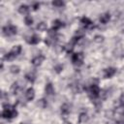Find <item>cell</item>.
<instances>
[{"label": "cell", "instance_id": "6da1fadb", "mask_svg": "<svg viewBox=\"0 0 124 124\" xmlns=\"http://www.w3.org/2000/svg\"><path fill=\"white\" fill-rule=\"evenodd\" d=\"M2 107H3V110H2V113H1V116L2 118H5V119H13L15 117L17 116V110L15 108V107L9 105L8 103H3L2 104Z\"/></svg>", "mask_w": 124, "mask_h": 124}, {"label": "cell", "instance_id": "7a4b0ae2", "mask_svg": "<svg viewBox=\"0 0 124 124\" xmlns=\"http://www.w3.org/2000/svg\"><path fill=\"white\" fill-rule=\"evenodd\" d=\"M72 63L77 66V67H79L83 64V59H84V55L82 52H75L72 54Z\"/></svg>", "mask_w": 124, "mask_h": 124}, {"label": "cell", "instance_id": "3957f363", "mask_svg": "<svg viewBox=\"0 0 124 124\" xmlns=\"http://www.w3.org/2000/svg\"><path fill=\"white\" fill-rule=\"evenodd\" d=\"M100 92L101 90L97 83H92L88 88V94L91 99H97L98 97H100Z\"/></svg>", "mask_w": 124, "mask_h": 124}, {"label": "cell", "instance_id": "277c9868", "mask_svg": "<svg viewBox=\"0 0 124 124\" xmlns=\"http://www.w3.org/2000/svg\"><path fill=\"white\" fill-rule=\"evenodd\" d=\"M2 33L5 36H14L17 33V28L13 24H9L2 28Z\"/></svg>", "mask_w": 124, "mask_h": 124}, {"label": "cell", "instance_id": "5b68a950", "mask_svg": "<svg viewBox=\"0 0 124 124\" xmlns=\"http://www.w3.org/2000/svg\"><path fill=\"white\" fill-rule=\"evenodd\" d=\"M23 86H24V85L21 84L19 81H16V82H14V83L12 84V86H11V92H12L14 95H16V94H18V93L20 92V90L22 89Z\"/></svg>", "mask_w": 124, "mask_h": 124}, {"label": "cell", "instance_id": "8992f818", "mask_svg": "<svg viewBox=\"0 0 124 124\" xmlns=\"http://www.w3.org/2000/svg\"><path fill=\"white\" fill-rule=\"evenodd\" d=\"M115 74H116V68H114V67H108V68L105 69V71H104V78H110Z\"/></svg>", "mask_w": 124, "mask_h": 124}, {"label": "cell", "instance_id": "52a82bcc", "mask_svg": "<svg viewBox=\"0 0 124 124\" xmlns=\"http://www.w3.org/2000/svg\"><path fill=\"white\" fill-rule=\"evenodd\" d=\"M44 60H45V56H44L43 54H39V55L35 56V57L31 60V63H32V65H34L35 67H38V66H40V65L44 62Z\"/></svg>", "mask_w": 124, "mask_h": 124}, {"label": "cell", "instance_id": "ba28073f", "mask_svg": "<svg viewBox=\"0 0 124 124\" xmlns=\"http://www.w3.org/2000/svg\"><path fill=\"white\" fill-rule=\"evenodd\" d=\"M45 92H46V94L48 95V96H52V95L55 94V89H54V87H53V85H52L51 82H47V83H46V86H45Z\"/></svg>", "mask_w": 124, "mask_h": 124}, {"label": "cell", "instance_id": "9c48e42d", "mask_svg": "<svg viewBox=\"0 0 124 124\" xmlns=\"http://www.w3.org/2000/svg\"><path fill=\"white\" fill-rule=\"evenodd\" d=\"M60 111H61V115H63V116L69 115L70 112H71V106L69 104H67V103L63 104L61 106V108H60Z\"/></svg>", "mask_w": 124, "mask_h": 124}, {"label": "cell", "instance_id": "30bf717a", "mask_svg": "<svg viewBox=\"0 0 124 124\" xmlns=\"http://www.w3.org/2000/svg\"><path fill=\"white\" fill-rule=\"evenodd\" d=\"M25 98L27 101H32L35 98V90L32 87H29L25 91Z\"/></svg>", "mask_w": 124, "mask_h": 124}, {"label": "cell", "instance_id": "8fae6325", "mask_svg": "<svg viewBox=\"0 0 124 124\" xmlns=\"http://www.w3.org/2000/svg\"><path fill=\"white\" fill-rule=\"evenodd\" d=\"M40 41H41V40H40V37H39L38 35L34 34V35H32V36H30V37L28 38L27 43L30 44V45H37V44L40 43Z\"/></svg>", "mask_w": 124, "mask_h": 124}, {"label": "cell", "instance_id": "7c38bea8", "mask_svg": "<svg viewBox=\"0 0 124 124\" xmlns=\"http://www.w3.org/2000/svg\"><path fill=\"white\" fill-rule=\"evenodd\" d=\"M109 19H110V15H109L108 13H104V14H102V15L100 16V17H99L100 22L103 23V24L108 23V22L109 21Z\"/></svg>", "mask_w": 124, "mask_h": 124}, {"label": "cell", "instance_id": "4fadbf2b", "mask_svg": "<svg viewBox=\"0 0 124 124\" xmlns=\"http://www.w3.org/2000/svg\"><path fill=\"white\" fill-rule=\"evenodd\" d=\"M80 23H81L82 25H84L85 28H87V27H92V25H93L92 20H91L90 18L86 17V16H83V17L80 18Z\"/></svg>", "mask_w": 124, "mask_h": 124}, {"label": "cell", "instance_id": "5bb4252c", "mask_svg": "<svg viewBox=\"0 0 124 124\" xmlns=\"http://www.w3.org/2000/svg\"><path fill=\"white\" fill-rule=\"evenodd\" d=\"M64 26V23L60 20V19H55V20H53V22H52V30H54V31H57L58 29H60L61 27H63Z\"/></svg>", "mask_w": 124, "mask_h": 124}, {"label": "cell", "instance_id": "9a60e30c", "mask_svg": "<svg viewBox=\"0 0 124 124\" xmlns=\"http://www.w3.org/2000/svg\"><path fill=\"white\" fill-rule=\"evenodd\" d=\"M25 78H26L29 82L33 83V82L36 80V73H35V72H28L27 74H25Z\"/></svg>", "mask_w": 124, "mask_h": 124}, {"label": "cell", "instance_id": "2e32d148", "mask_svg": "<svg viewBox=\"0 0 124 124\" xmlns=\"http://www.w3.org/2000/svg\"><path fill=\"white\" fill-rule=\"evenodd\" d=\"M29 10H30L29 6H27V5H25V4H22V5H20V6L18 7V12H19V14H21V15H27V14L29 13Z\"/></svg>", "mask_w": 124, "mask_h": 124}, {"label": "cell", "instance_id": "e0dca14e", "mask_svg": "<svg viewBox=\"0 0 124 124\" xmlns=\"http://www.w3.org/2000/svg\"><path fill=\"white\" fill-rule=\"evenodd\" d=\"M89 119V116L86 112H80L78 115V123H85Z\"/></svg>", "mask_w": 124, "mask_h": 124}, {"label": "cell", "instance_id": "ac0fdd59", "mask_svg": "<svg viewBox=\"0 0 124 124\" xmlns=\"http://www.w3.org/2000/svg\"><path fill=\"white\" fill-rule=\"evenodd\" d=\"M11 52H12L15 56H17V55L21 52V46H20V45H17V46H13V48L11 49Z\"/></svg>", "mask_w": 124, "mask_h": 124}, {"label": "cell", "instance_id": "d6986e66", "mask_svg": "<svg viewBox=\"0 0 124 124\" xmlns=\"http://www.w3.org/2000/svg\"><path fill=\"white\" fill-rule=\"evenodd\" d=\"M37 106H38L39 108H46V107H47V101H46V99L42 98V99L38 100V102H37Z\"/></svg>", "mask_w": 124, "mask_h": 124}, {"label": "cell", "instance_id": "ffe728a7", "mask_svg": "<svg viewBox=\"0 0 124 124\" xmlns=\"http://www.w3.org/2000/svg\"><path fill=\"white\" fill-rule=\"evenodd\" d=\"M46 28H47V24L45 21H41L37 24V29L39 31H45V30H46Z\"/></svg>", "mask_w": 124, "mask_h": 124}, {"label": "cell", "instance_id": "44dd1931", "mask_svg": "<svg viewBox=\"0 0 124 124\" xmlns=\"http://www.w3.org/2000/svg\"><path fill=\"white\" fill-rule=\"evenodd\" d=\"M10 72H11L12 74H14V75L18 74V73L20 72V68H19V66H17V65H12V66L10 67Z\"/></svg>", "mask_w": 124, "mask_h": 124}, {"label": "cell", "instance_id": "7402d4cb", "mask_svg": "<svg viewBox=\"0 0 124 124\" xmlns=\"http://www.w3.org/2000/svg\"><path fill=\"white\" fill-rule=\"evenodd\" d=\"M24 23L27 26L32 25L33 24V17L31 16H25V17H24Z\"/></svg>", "mask_w": 124, "mask_h": 124}, {"label": "cell", "instance_id": "603a6c76", "mask_svg": "<svg viewBox=\"0 0 124 124\" xmlns=\"http://www.w3.org/2000/svg\"><path fill=\"white\" fill-rule=\"evenodd\" d=\"M52 6L53 7H56V8H62L65 6V3L63 1H58V0H55V1H52Z\"/></svg>", "mask_w": 124, "mask_h": 124}, {"label": "cell", "instance_id": "cb8c5ba5", "mask_svg": "<svg viewBox=\"0 0 124 124\" xmlns=\"http://www.w3.org/2000/svg\"><path fill=\"white\" fill-rule=\"evenodd\" d=\"M16 56H15L11 51L10 52H7L5 55H4V59L5 60H8V61H11V60H14L15 58H16Z\"/></svg>", "mask_w": 124, "mask_h": 124}, {"label": "cell", "instance_id": "d4e9b609", "mask_svg": "<svg viewBox=\"0 0 124 124\" xmlns=\"http://www.w3.org/2000/svg\"><path fill=\"white\" fill-rule=\"evenodd\" d=\"M63 65L62 64H57V65H55L54 66V68H53V70H54V72L55 73H57V74H59V73H61L62 71H63Z\"/></svg>", "mask_w": 124, "mask_h": 124}, {"label": "cell", "instance_id": "484cf974", "mask_svg": "<svg viewBox=\"0 0 124 124\" xmlns=\"http://www.w3.org/2000/svg\"><path fill=\"white\" fill-rule=\"evenodd\" d=\"M104 37L103 36H101V35H96L95 37H94V41L96 42V43H98V44H101V43H103L104 42Z\"/></svg>", "mask_w": 124, "mask_h": 124}, {"label": "cell", "instance_id": "4316f807", "mask_svg": "<svg viewBox=\"0 0 124 124\" xmlns=\"http://www.w3.org/2000/svg\"><path fill=\"white\" fill-rule=\"evenodd\" d=\"M32 8H33V10H38L39 8H40V4L39 3H33L32 4Z\"/></svg>", "mask_w": 124, "mask_h": 124}, {"label": "cell", "instance_id": "83f0119b", "mask_svg": "<svg viewBox=\"0 0 124 124\" xmlns=\"http://www.w3.org/2000/svg\"><path fill=\"white\" fill-rule=\"evenodd\" d=\"M1 95H2V101H5V99H6L7 101H8V99H9V97L7 96V94H6V92H4V91H3V92L1 93Z\"/></svg>", "mask_w": 124, "mask_h": 124}, {"label": "cell", "instance_id": "f1b7e54d", "mask_svg": "<svg viewBox=\"0 0 124 124\" xmlns=\"http://www.w3.org/2000/svg\"><path fill=\"white\" fill-rule=\"evenodd\" d=\"M119 101H120L121 105H122V106H124V93H123V94H121V96H120V99H119Z\"/></svg>", "mask_w": 124, "mask_h": 124}, {"label": "cell", "instance_id": "f546056e", "mask_svg": "<svg viewBox=\"0 0 124 124\" xmlns=\"http://www.w3.org/2000/svg\"><path fill=\"white\" fill-rule=\"evenodd\" d=\"M115 124H124V120H116Z\"/></svg>", "mask_w": 124, "mask_h": 124}, {"label": "cell", "instance_id": "4dcf8cb0", "mask_svg": "<svg viewBox=\"0 0 124 124\" xmlns=\"http://www.w3.org/2000/svg\"><path fill=\"white\" fill-rule=\"evenodd\" d=\"M3 68H4V65H3V62H2L1 65H0V69H1V71H3Z\"/></svg>", "mask_w": 124, "mask_h": 124}, {"label": "cell", "instance_id": "1f68e13d", "mask_svg": "<svg viewBox=\"0 0 124 124\" xmlns=\"http://www.w3.org/2000/svg\"><path fill=\"white\" fill-rule=\"evenodd\" d=\"M20 124H27V123H23V122H21V123H20Z\"/></svg>", "mask_w": 124, "mask_h": 124}, {"label": "cell", "instance_id": "d6a6232c", "mask_svg": "<svg viewBox=\"0 0 124 124\" xmlns=\"http://www.w3.org/2000/svg\"><path fill=\"white\" fill-rule=\"evenodd\" d=\"M66 124H72V123H66Z\"/></svg>", "mask_w": 124, "mask_h": 124}]
</instances>
